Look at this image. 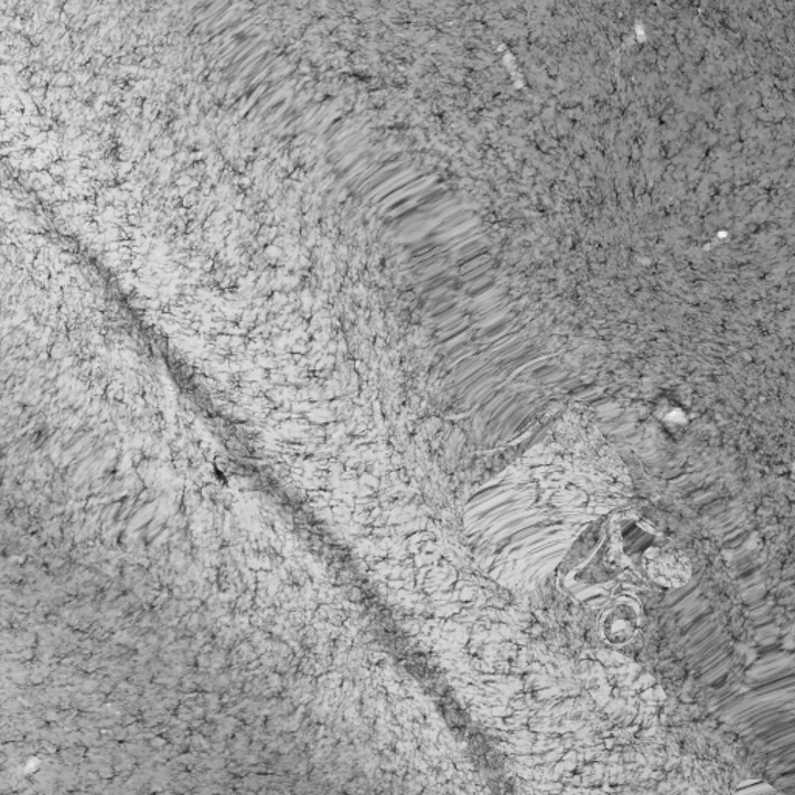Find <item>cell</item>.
<instances>
[{
  "label": "cell",
  "mask_w": 795,
  "mask_h": 795,
  "mask_svg": "<svg viewBox=\"0 0 795 795\" xmlns=\"http://www.w3.org/2000/svg\"><path fill=\"white\" fill-rule=\"evenodd\" d=\"M641 625V611L634 601L619 600L601 615L600 633L608 645L625 646L637 637Z\"/></svg>",
  "instance_id": "cell-1"
}]
</instances>
